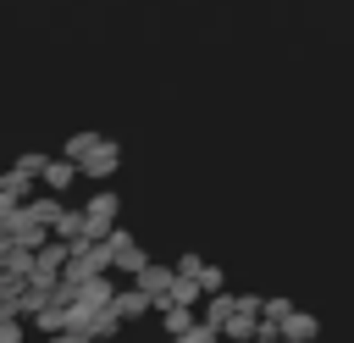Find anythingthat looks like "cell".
<instances>
[{
    "instance_id": "7a4b0ae2",
    "label": "cell",
    "mask_w": 354,
    "mask_h": 343,
    "mask_svg": "<svg viewBox=\"0 0 354 343\" xmlns=\"http://www.w3.org/2000/svg\"><path fill=\"white\" fill-rule=\"evenodd\" d=\"M66 260H72V243H66V238H55V243H39V249H33V271H28V277H39V282H61Z\"/></svg>"
},
{
    "instance_id": "d4e9b609",
    "label": "cell",
    "mask_w": 354,
    "mask_h": 343,
    "mask_svg": "<svg viewBox=\"0 0 354 343\" xmlns=\"http://www.w3.org/2000/svg\"><path fill=\"white\" fill-rule=\"evenodd\" d=\"M88 343H111V337H88Z\"/></svg>"
},
{
    "instance_id": "9a60e30c",
    "label": "cell",
    "mask_w": 354,
    "mask_h": 343,
    "mask_svg": "<svg viewBox=\"0 0 354 343\" xmlns=\"http://www.w3.org/2000/svg\"><path fill=\"white\" fill-rule=\"evenodd\" d=\"M238 310V293H205V321H216V326H227V315Z\"/></svg>"
},
{
    "instance_id": "e0dca14e",
    "label": "cell",
    "mask_w": 354,
    "mask_h": 343,
    "mask_svg": "<svg viewBox=\"0 0 354 343\" xmlns=\"http://www.w3.org/2000/svg\"><path fill=\"white\" fill-rule=\"evenodd\" d=\"M171 343H221V326H216V321H205V315H199V321H194V326H188V332H183V337H171Z\"/></svg>"
},
{
    "instance_id": "5b68a950",
    "label": "cell",
    "mask_w": 354,
    "mask_h": 343,
    "mask_svg": "<svg viewBox=\"0 0 354 343\" xmlns=\"http://www.w3.org/2000/svg\"><path fill=\"white\" fill-rule=\"evenodd\" d=\"M83 216H88V238H105L116 227V194H94L83 205Z\"/></svg>"
},
{
    "instance_id": "83f0119b",
    "label": "cell",
    "mask_w": 354,
    "mask_h": 343,
    "mask_svg": "<svg viewBox=\"0 0 354 343\" xmlns=\"http://www.w3.org/2000/svg\"><path fill=\"white\" fill-rule=\"evenodd\" d=\"M254 343H271V337H254Z\"/></svg>"
},
{
    "instance_id": "8fae6325",
    "label": "cell",
    "mask_w": 354,
    "mask_h": 343,
    "mask_svg": "<svg viewBox=\"0 0 354 343\" xmlns=\"http://www.w3.org/2000/svg\"><path fill=\"white\" fill-rule=\"evenodd\" d=\"M282 337H299V343H315V337H321V321H315L310 310H293V315L282 321Z\"/></svg>"
},
{
    "instance_id": "30bf717a",
    "label": "cell",
    "mask_w": 354,
    "mask_h": 343,
    "mask_svg": "<svg viewBox=\"0 0 354 343\" xmlns=\"http://www.w3.org/2000/svg\"><path fill=\"white\" fill-rule=\"evenodd\" d=\"M77 299H83V304H111V299H116L111 271H100V277H88V282H77Z\"/></svg>"
},
{
    "instance_id": "277c9868",
    "label": "cell",
    "mask_w": 354,
    "mask_h": 343,
    "mask_svg": "<svg viewBox=\"0 0 354 343\" xmlns=\"http://www.w3.org/2000/svg\"><path fill=\"white\" fill-rule=\"evenodd\" d=\"M111 310H116V315H122V326H127V321H144V315L155 310V299H149V293H144V288L133 282V288H116Z\"/></svg>"
},
{
    "instance_id": "7c38bea8",
    "label": "cell",
    "mask_w": 354,
    "mask_h": 343,
    "mask_svg": "<svg viewBox=\"0 0 354 343\" xmlns=\"http://www.w3.org/2000/svg\"><path fill=\"white\" fill-rule=\"evenodd\" d=\"M39 183H44V188H50V194H66V188H72V183H77V166H72V160H50V166H44V177H39Z\"/></svg>"
},
{
    "instance_id": "484cf974",
    "label": "cell",
    "mask_w": 354,
    "mask_h": 343,
    "mask_svg": "<svg viewBox=\"0 0 354 343\" xmlns=\"http://www.w3.org/2000/svg\"><path fill=\"white\" fill-rule=\"evenodd\" d=\"M28 343H50V337H28Z\"/></svg>"
},
{
    "instance_id": "4316f807",
    "label": "cell",
    "mask_w": 354,
    "mask_h": 343,
    "mask_svg": "<svg viewBox=\"0 0 354 343\" xmlns=\"http://www.w3.org/2000/svg\"><path fill=\"white\" fill-rule=\"evenodd\" d=\"M277 343H299V337H277Z\"/></svg>"
},
{
    "instance_id": "4fadbf2b",
    "label": "cell",
    "mask_w": 354,
    "mask_h": 343,
    "mask_svg": "<svg viewBox=\"0 0 354 343\" xmlns=\"http://www.w3.org/2000/svg\"><path fill=\"white\" fill-rule=\"evenodd\" d=\"M199 299H205V288H199V277H171V293H166V304H194L199 310Z\"/></svg>"
},
{
    "instance_id": "3957f363",
    "label": "cell",
    "mask_w": 354,
    "mask_h": 343,
    "mask_svg": "<svg viewBox=\"0 0 354 343\" xmlns=\"http://www.w3.org/2000/svg\"><path fill=\"white\" fill-rule=\"evenodd\" d=\"M171 277H177V266H155V260H149V266H144V271L133 277V282H138V288H144V293L155 299V315L166 310V293H171Z\"/></svg>"
},
{
    "instance_id": "9c48e42d",
    "label": "cell",
    "mask_w": 354,
    "mask_h": 343,
    "mask_svg": "<svg viewBox=\"0 0 354 343\" xmlns=\"http://www.w3.org/2000/svg\"><path fill=\"white\" fill-rule=\"evenodd\" d=\"M50 232H55V238H66V243H72V238H88V216L66 205V210H61V216L50 221Z\"/></svg>"
},
{
    "instance_id": "7402d4cb",
    "label": "cell",
    "mask_w": 354,
    "mask_h": 343,
    "mask_svg": "<svg viewBox=\"0 0 354 343\" xmlns=\"http://www.w3.org/2000/svg\"><path fill=\"white\" fill-rule=\"evenodd\" d=\"M17 210H22V199H17V194H11V188H0V221H11V216H17Z\"/></svg>"
},
{
    "instance_id": "603a6c76",
    "label": "cell",
    "mask_w": 354,
    "mask_h": 343,
    "mask_svg": "<svg viewBox=\"0 0 354 343\" xmlns=\"http://www.w3.org/2000/svg\"><path fill=\"white\" fill-rule=\"evenodd\" d=\"M199 266H205V260H199V254H194V249H188V254H183V260H177V271H183V277H199Z\"/></svg>"
},
{
    "instance_id": "ffe728a7",
    "label": "cell",
    "mask_w": 354,
    "mask_h": 343,
    "mask_svg": "<svg viewBox=\"0 0 354 343\" xmlns=\"http://www.w3.org/2000/svg\"><path fill=\"white\" fill-rule=\"evenodd\" d=\"M94 149H100V138H94V133H77V138L66 144V160H88Z\"/></svg>"
},
{
    "instance_id": "6da1fadb",
    "label": "cell",
    "mask_w": 354,
    "mask_h": 343,
    "mask_svg": "<svg viewBox=\"0 0 354 343\" xmlns=\"http://www.w3.org/2000/svg\"><path fill=\"white\" fill-rule=\"evenodd\" d=\"M105 243H111V254H116V266H111V271H122V277H138V271L149 266V254H144V249L133 243V232L111 227V232H105Z\"/></svg>"
},
{
    "instance_id": "44dd1931",
    "label": "cell",
    "mask_w": 354,
    "mask_h": 343,
    "mask_svg": "<svg viewBox=\"0 0 354 343\" xmlns=\"http://www.w3.org/2000/svg\"><path fill=\"white\" fill-rule=\"evenodd\" d=\"M221 282H227V277H221V266H210V260H205V266H199V288H205V293H221Z\"/></svg>"
},
{
    "instance_id": "8992f818",
    "label": "cell",
    "mask_w": 354,
    "mask_h": 343,
    "mask_svg": "<svg viewBox=\"0 0 354 343\" xmlns=\"http://www.w3.org/2000/svg\"><path fill=\"white\" fill-rule=\"evenodd\" d=\"M0 227H6V232H11L22 249H39V243H50V227H44V221H33L28 210H17V216H11V221H0Z\"/></svg>"
},
{
    "instance_id": "cb8c5ba5",
    "label": "cell",
    "mask_w": 354,
    "mask_h": 343,
    "mask_svg": "<svg viewBox=\"0 0 354 343\" xmlns=\"http://www.w3.org/2000/svg\"><path fill=\"white\" fill-rule=\"evenodd\" d=\"M50 343H88V337H83V332H72V326H66V332H55V337H50Z\"/></svg>"
},
{
    "instance_id": "2e32d148",
    "label": "cell",
    "mask_w": 354,
    "mask_h": 343,
    "mask_svg": "<svg viewBox=\"0 0 354 343\" xmlns=\"http://www.w3.org/2000/svg\"><path fill=\"white\" fill-rule=\"evenodd\" d=\"M83 172H88V177H111V172H116V144H100V149L83 160Z\"/></svg>"
},
{
    "instance_id": "52a82bcc",
    "label": "cell",
    "mask_w": 354,
    "mask_h": 343,
    "mask_svg": "<svg viewBox=\"0 0 354 343\" xmlns=\"http://www.w3.org/2000/svg\"><path fill=\"white\" fill-rule=\"evenodd\" d=\"M28 321H33V332H39V337H55V332H66V299H50V304H44V310H33Z\"/></svg>"
},
{
    "instance_id": "ba28073f",
    "label": "cell",
    "mask_w": 354,
    "mask_h": 343,
    "mask_svg": "<svg viewBox=\"0 0 354 343\" xmlns=\"http://www.w3.org/2000/svg\"><path fill=\"white\" fill-rule=\"evenodd\" d=\"M194 321H199L194 304H166V310H160V332H166V337H183Z\"/></svg>"
},
{
    "instance_id": "d6986e66",
    "label": "cell",
    "mask_w": 354,
    "mask_h": 343,
    "mask_svg": "<svg viewBox=\"0 0 354 343\" xmlns=\"http://www.w3.org/2000/svg\"><path fill=\"white\" fill-rule=\"evenodd\" d=\"M260 315H266V321H277V326H282V321H288V315H293V299H288V293H266V310H260Z\"/></svg>"
},
{
    "instance_id": "5bb4252c",
    "label": "cell",
    "mask_w": 354,
    "mask_h": 343,
    "mask_svg": "<svg viewBox=\"0 0 354 343\" xmlns=\"http://www.w3.org/2000/svg\"><path fill=\"white\" fill-rule=\"evenodd\" d=\"M22 210H28V216H33V221H44V227H50V221H55V216H61V210H66V205H61V199H55V194H33V199H28V205H22Z\"/></svg>"
},
{
    "instance_id": "ac0fdd59",
    "label": "cell",
    "mask_w": 354,
    "mask_h": 343,
    "mask_svg": "<svg viewBox=\"0 0 354 343\" xmlns=\"http://www.w3.org/2000/svg\"><path fill=\"white\" fill-rule=\"evenodd\" d=\"M0 343H28V315H6L0 310Z\"/></svg>"
}]
</instances>
